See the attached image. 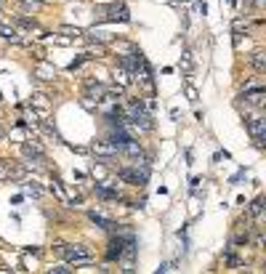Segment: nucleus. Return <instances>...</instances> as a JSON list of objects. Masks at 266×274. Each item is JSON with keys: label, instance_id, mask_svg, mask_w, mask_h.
<instances>
[{"label": "nucleus", "instance_id": "obj_15", "mask_svg": "<svg viewBox=\"0 0 266 274\" xmlns=\"http://www.w3.org/2000/svg\"><path fill=\"white\" fill-rule=\"evenodd\" d=\"M22 184H24V192H27V194H32V197H40V189H37L35 186V181H27V179H22Z\"/></svg>", "mask_w": 266, "mask_h": 274}, {"label": "nucleus", "instance_id": "obj_12", "mask_svg": "<svg viewBox=\"0 0 266 274\" xmlns=\"http://www.w3.org/2000/svg\"><path fill=\"white\" fill-rule=\"evenodd\" d=\"M14 22L19 24V27H24V30H30V32H37V35H40V30H37V22H35V19H27V16H16Z\"/></svg>", "mask_w": 266, "mask_h": 274}, {"label": "nucleus", "instance_id": "obj_7", "mask_svg": "<svg viewBox=\"0 0 266 274\" xmlns=\"http://www.w3.org/2000/svg\"><path fill=\"white\" fill-rule=\"evenodd\" d=\"M248 213L253 216V221L258 224V229H261V224H264V197H256L250 202V208H248Z\"/></svg>", "mask_w": 266, "mask_h": 274}, {"label": "nucleus", "instance_id": "obj_20", "mask_svg": "<svg viewBox=\"0 0 266 274\" xmlns=\"http://www.w3.org/2000/svg\"><path fill=\"white\" fill-rule=\"evenodd\" d=\"M0 181H8V165L0 160Z\"/></svg>", "mask_w": 266, "mask_h": 274}, {"label": "nucleus", "instance_id": "obj_6", "mask_svg": "<svg viewBox=\"0 0 266 274\" xmlns=\"http://www.w3.org/2000/svg\"><path fill=\"white\" fill-rule=\"evenodd\" d=\"M248 61H250V67L256 69V75L266 72V54H264V51H253V54L248 56Z\"/></svg>", "mask_w": 266, "mask_h": 274}, {"label": "nucleus", "instance_id": "obj_4", "mask_svg": "<svg viewBox=\"0 0 266 274\" xmlns=\"http://www.w3.org/2000/svg\"><path fill=\"white\" fill-rule=\"evenodd\" d=\"M90 152L96 154V157H104V160H112L118 157V147L112 144V141H93V147H90Z\"/></svg>", "mask_w": 266, "mask_h": 274}, {"label": "nucleus", "instance_id": "obj_8", "mask_svg": "<svg viewBox=\"0 0 266 274\" xmlns=\"http://www.w3.org/2000/svg\"><path fill=\"white\" fill-rule=\"evenodd\" d=\"M35 77H37V80H54V77H56L54 64H48V61H43V59H40V64H37V69H35Z\"/></svg>", "mask_w": 266, "mask_h": 274}, {"label": "nucleus", "instance_id": "obj_5", "mask_svg": "<svg viewBox=\"0 0 266 274\" xmlns=\"http://www.w3.org/2000/svg\"><path fill=\"white\" fill-rule=\"evenodd\" d=\"M30 107H35L40 117H48V112H51V101H48V96H45V93H32Z\"/></svg>", "mask_w": 266, "mask_h": 274}, {"label": "nucleus", "instance_id": "obj_2", "mask_svg": "<svg viewBox=\"0 0 266 274\" xmlns=\"http://www.w3.org/2000/svg\"><path fill=\"white\" fill-rule=\"evenodd\" d=\"M96 19L99 22H131V14L122 3H107V5H96Z\"/></svg>", "mask_w": 266, "mask_h": 274}, {"label": "nucleus", "instance_id": "obj_21", "mask_svg": "<svg viewBox=\"0 0 266 274\" xmlns=\"http://www.w3.org/2000/svg\"><path fill=\"white\" fill-rule=\"evenodd\" d=\"M186 96H189V101H192V104H194V101H197V91H194L192 86H189V88H186Z\"/></svg>", "mask_w": 266, "mask_h": 274}, {"label": "nucleus", "instance_id": "obj_9", "mask_svg": "<svg viewBox=\"0 0 266 274\" xmlns=\"http://www.w3.org/2000/svg\"><path fill=\"white\" fill-rule=\"evenodd\" d=\"M0 37H3V40H8V43H14V45H22L24 43L22 37H19V32L14 27H8V24H3V22H0Z\"/></svg>", "mask_w": 266, "mask_h": 274}, {"label": "nucleus", "instance_id": "obj_3", "mask_svg": "<svg viewBox=\"0 0 266 274\" xmlns=\"http://www.w3.org/2000/svg\"><path fill=\"white\" fill-rule=\"evenodd\" d=\"M245 128H248V133L253 136V144L258 149H264V139H266V120L261 112L256 115H248L245 117Z\"/></svg>", "mask_w": 266, "mask_h": 274}, {"label": "nucleus", "instance_id": "obj_22", "mask_svg": "<svg viewBox=\"0 0 266 274\" xmlns=\"http://www.w3.org/2000/svg\"><path fill=\"white\" fill-rule=\"evenodd\" d=\"M3 3H5V0H0V5H3Z\"/></svg>", "mask_w": 266, "mask_h": 274}, {"label": "nucleus", "instance_id": "obj_18", "mask_svg": "<svg viewBox=\"0 0 266 274\" xmlns=\"http://www.w3.org/2000/svg\"><path fill=\"white\" fill-rule=\"evenodd\" d=\"M59 32H64V35H72V37H83V30H77V27H69V24H61Z\"/></svg>", "mask_w": 266, "mask_h": 274}, {"label": "nucleus", "instance_id": "obj_1", "mask_svg": "<svg viewBox=\"0 0 266 274\" xmlns=\"http://www.w3.org/2000/svg\"><path fill=\"white\" fill-rule=\"evenodd\" d=\"M56 247H59L61 258L67 261V264H72L75 269H77V266H90L96 261L93 253H90L86 245H56Z\"/></svg>", "mask_w": 266, "mask_h": 274}, {"label": "nucleus", "instance_id": "obj_10", "mask_svg": "<svg viewBox=\"0 0 266 274\" xmlns=\"http://www.w3.org/2000/svg\"><path fill=\"white\" fill-rule=\"evenodd\" d=\"M115 86H120V88H128V86H131V83H133V75L131 72H128V69H115Z\"/></svg>", "mask_w": 266, "mask_h": 274}, {"label": "nucleus", "instance_id": "obj_19", "mask_svg": "<svg viewBox=\"0 0 266 274\" xmlns=\"http://www.w3.org/2000/svg\"><path fill=\"white\" fill-rule=\"evenodd\" d=\"M242 30H248V22H245V19H235V24H232V32H242Z\"/></svg>", "mask_w": 266, "mask_h": 274}, {"label": "nucleus", "instance_id": "obj_16", "mask_svg": "<svg viewBox=\"0 0 266 274\" xmlns=\"http://www.w3.org/2000/svg\"><path fill=\"white\" fill-rule=\"evenodd\" d=\"M19 5H22L24 11H40L45 3H40V0H22V3H19Z\"/></svg>", "mask_w": 266, "mask_h": 274}, {"label": "nucleus", "instance_id": "obj_14", "mask_svg": "<svg viewBox=\"0 0 266 274\" xmlns=\"http://www.w3.org/2000/svg\"><path fill=\"white\" fill-rule=\"evenodd\" d=\"M112 48L120 51V56H125V54H133L136 45H133V43H125V40H118V43H112Z\"/></svg>", "mask_w": 266, "mask_h": 274}, {"label": "nucleus", "instance_id": "obj_17", "mask_svg": "<svg viewBox=\"0 0 266 274\" xmlns=\"http://www.w3.org/2000/svg\"><path fill=\"white\" fill-rule=\"evenodd\" d=\"M48 272L51 274H69L72 272V264H56V266H51Z\"/></svg>", "mask_w": 266, "mask_h": 274}, {"label": "nucleus", "instance_id": "obj_23", "mask_svg": "<svg viewBox=\"0 0 266 274\" xmlns=\"http://www.w3.org/2000/svg\"><path fill=\"white\" fill-rule=\"evenodd\" d=\"M0 19H3V11H0Z\"/></svg>", "mask_w": 266, "mask_h": 274}, {"label": "nucleus", "instance_id": "obj_11", "mask_svg": "<svg viewBox=\"0 0 266 274\" xmlns=\"http://www.w3.org/2000/svg\"><path fill=\"white\" fill-rule=\"evenodd\" d=\"M51 192H54L56 197H59L61 205H67V189H64V184H61L59 179H54V184H51Z\"/></svg>", "mask_w": 266, "mask_h": 274}, {"label": "nucleus", "instance_id": "obj_13", "mask_svg": "<svg viewBox=\"0 0 266 274\" xmlns=\"http://www.w3.org/2000/svg\"><path fill=\"white\" fill-rule=\"evenodd\" d=\"M90 176H93L96 181H107V168H104L101 162H93V165H90Z\"/></svg>", "mask_w": 266, "mask_h": 274}]
</instances>
